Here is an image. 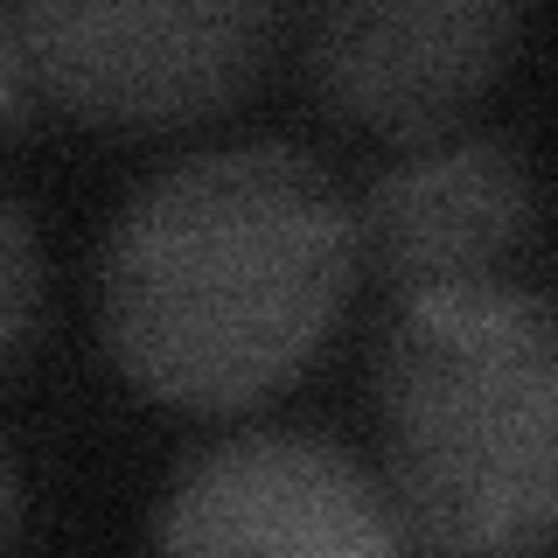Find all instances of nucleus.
Segmentation results:
<instances>
[{
  "label": "nucleus",
  "instance_id": "1",
  "mask_svg": "<svg viewBox=\"0 0 558 558\" xmlns=\"http://www.w3.org/2000/svg\"><path fill=\"white\" fill-rule=\"evenodd\" d=\"M356 217L301 147L244 140L133 189L98 258L105 349L147 398L238 412L279 391L336 328Z\"/></svg>",
  "mask_w": 558,
  "mask_h": 558
},
{
  "label": "nucleus",
  "instance_id": "2",
  "mask_svg": "<svg viewBox=\"0 0 558 558\" xmlns=\"http://www.w3.org/2000/svg\"><path fill=\"white\" fill-rule=\"evenodd\" d=\"M391 510L447 558H517L558 537V301L468 287L405 301L377 342Z\"/></svg>",
  "mask_w": 558,
  "mask_h": 558
},
{
  "label": "nucleus",
  "instance_id": "3",
  "mask_svg": "<svg viewBox=\"0 0 558 558\" xmlns=\"http://www.w3.org/2000/svg\"><path fill=\"white\" fill-rule=\"evenodd\" d=\"M14 22L35 92L105 133H168L223 112L272 43V14L244 0H43Z\"/></svg>",
  "mask_w": 558,
  "mask_h": 558
},
{
  "label": "nucleus",
  "instance_id": "4",
  "mask_svg": "<svg viewBox=\"0 0 558 558\" xmlns=\"http://www.w3.org/2000/svg\"><path fill=\"white\" fill-rule=\"evenodd\" d=\"M154 558H405V523L336 440L258 426L174 475Z\"/></svg>",
  "mask_w": 558,
  "mask_h": 558
},
{
  "label": "nucleus",
  "instance_id": "5",
  "mask_svg": "<svg viewBox=\"0 0 558 558\" xmlns=\"http://www.w3.org/2000/svg\"><path fill=\"white\" fill-rule=\"evenodd\" d=\"M523 14L496 0H412V8H322L301 28L314 98L349 126L433 140L517 57Z\"/></svg>",
  "mask_w": 558,
  "mask_h": 558
},
{
  "label": "nucleus",
  "instance_id": "6",
  "mask_svg": "<svg viewBox=\"0 0 558 558\" xmlns=\"http://www.w3.org/2000/svg\"><path fill=\"white\" fill-rule=\"evenodd\" d=\"M356 258L377 266L405 301L496 287V272L537 231V174L496 133L426 140L363 189Z\"/></svg>",
  "mask_w": 558,
  "mask_h": 558
},
{
  "label": "nucleus",
  "instance_id": "7",
  "mask_svg": "<svg viewBox=\"0 0 558 558\" xmlns=\"http://www.w3.org/2000/svg\"><path fill=\"white\" fill-rule=\"evenodd\" d=\"M35 307H43V252L28 217L0 196V356L35 328Z\"/></svg>",
  "mask_w": 558,
  "mask_h": 558
},
{
  "label": "nucleus",
  "instance_id": "8",
  "mask_svg": "<svg viewBox=\"0 0 558 558\" xmlns=\"http://www.w3.org/2000/svg\"><path fill=\"white\" fill-rule=\"evenodd\" d=\"M28 92H35V77H28V57H22V22L0 14V126L22 119Z\"/></svg>",
  "mask_w": 558,
  "mask_h": 558
},
{
  "label": "nucleus",
  "instance_id": "9",
  "mask_svg": "<svg viewBox=\"0 0 558 558\" xmlns=\"http://www.w3.org/2000/svg\"><path fill=\"white\" fill-rule=\"evenodd\" d=\"M8 517H14V468H8V447H0V537H8Z\"/></svg>",
  "mask_w": 558,
  "mask_h": 558
}]
</instances>
